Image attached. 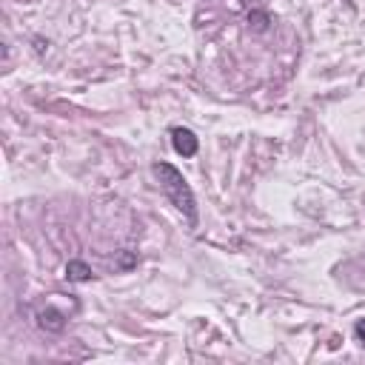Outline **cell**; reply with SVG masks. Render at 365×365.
<instances>
[{"label": "cell", "instance_id": "6da1fadb", "mask_svg": "<svg viewBox=\"0 0 365 365\" xmlns=\"http://www.w3.org/2000/svg\"><path fill=\"white\" fill-rule=\"evenodd\" d=\"M151 174L157 177V182H160V191L165 194V200L188 220V225L194 228L197 225V197H194V191H191V185H188V180L182 177V171L177 168V165H171V163H165V160H160V163H154L151 165Z\"/></svg>", "mask_w": 365, "mask_h": 365}, {"label": "cell", "instance_id": "7a4b0ae2", "mask_svg": "<svg viewBox=\"0 0 365 365\" xmlns=\"http://www.w3.org/2000/svg\"><path fill=\"white\" fill-rule=\"evenodd\" d=\"M168 134H171V148H174L180 157H194V154H197L200 140H197V134H194L191 128H185V125H174Z\"/></svg>", "mask_w": 365, "mask_h": 365}, {"label": "cell", "instance_id": "3957f363", "mask_svg": "<svg viewBox=\"0 0 365 365\" xmlns=\"http://www.w3.org/2000/svg\"><path fill=\"white\" fill-rule=\"evenodd\" d=\"M37 325L48 334H60V331H66V314L54 305H46L37 311Z\"/></svg>", "mask_w": 365, "mask_h": 365}, {"label": "cell", "instance_id": "277c9868", "mask_svg": "<svg viewBox=\"0 0 365 365\" xmlns=\"http://www.w3.org/2000/svg\"><path fill=\"white\" fill-rule=\"evenodd\" d=\"M66 277L71 282H91L94 279V271H91V265L86 259H68L66 262Z\"/></svg>", "mask_w": 365, "mask_h": 365}, {"label": "cell", "instance_id": "5b68a950", "mask_svg": "<svg viewBox=\"0 0 365 365\" xmlns=\"http://www.w3.org/2000/svg\"><path fill=\"white\" fill-rule=\"evenodd\" d=\"M268 23H271L268 11H259V9H251V11H248V26H251L254 31H265Z\"/></svg>", "mask_w": 365, "mask_h": 365}, {"label": "cell", "instance_id": "8992f818", "mask_svg": "<svg viewBox=\"0 0 365 365\" xmlns=\"http://www.w3.org/2000/svg\"><path fill=\"white\" fill-rule=\"evenodd\" d=\"M131 265H137V254H134V251H120L117 268H131Z\"/></svg>", "mask_w": 365, "mask_h": 365}, {"label": "cell", "instance_id": "52a82bcc", "mask_svg": "<svg viewBox=\"0 0 365 365\" xmlns=\"http://www.w3.org/2000/svg\"><path fill=\"white\" fill-rule=\"evenodd\" d=\"M354 336H356V342L365 348V317L356 319V325H354Z\"/></svg>", "mask_w": 365, "mask_h": 365}]
</instances>
